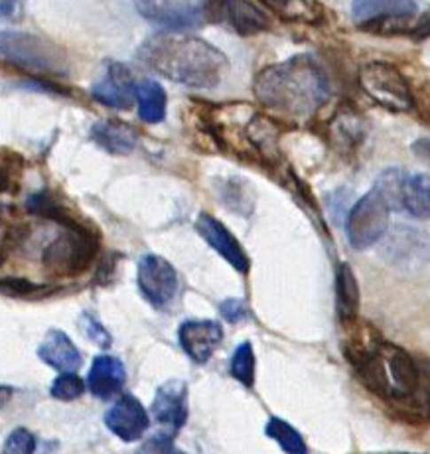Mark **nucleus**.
I'll return each instance as SVG.
<instances>
[{"label":"nucleus","instance_id":"1","mask_svg":"<svg viewBox=\"0 0 430 454\" xmlns=\"http://www.w3.org/2000/svg\"><path fill=\"white\" fill-rule=\"evenodd\" d=\"M257 98L280 117L304 121L316 115L330 99V80L318 59L294 56L283 64L269 66L254 77Z\"/></svg>","mask_w":430,"mask_h":454},{"label":"nucleus","instance_id":"2","mask_svg":"<svg viewBox=\"0 0 430 454\" xmlns=\"http://www.w3.org/2000/svg\"><path fill=\"white\" fill-rule=\"evenodd\" d=\"M138 62L174 83L212 90L227 67V58L212 43L180 32L148 36L137 51Z\"/></svg>","mask_w":430,"mask_h":454},{"label":"nucleus","instance_id":"3","mask_svg":"<svg viewBox=\"0 0 430 454\" xmlns=\"http://www.w3.org/2000/svg\"><path fill=\"white\" fill-rule=\"evenodd\" d=\"M99 253V238L90 225L75 223L43 249L42 263L48 273L56 277L82 275L90 269Z\"/></svg>","mask_w":430,"mask_h":454},{"label":"nucleus","instance_id":"4","mask_svg":"<svg viewBox=\"0 0 430 454\" xmlns=\"http://www.w3.org/2000/svg\"><path fill=\"white\" fill-rule=\"evenodd\" d=\"M3 58L34 75H66L69 62L64 51L46 38L22 32H3Z\"/></svg>","mask_w":430,"mask_h":454},{"label":"nucleus","instance_id":"5","mask_svg":"<svg viewBox=\"0 0 430 454\" xmlns=\"http://www.w3.org/2000/svg\"><path fill=\"white\" fill-rule=\"evenodd\" d=\"M359 87L367 98L391 113H407L412 109L410 87L397 67L383 62H373L359 72Z\"/></svg>","mask_w":430,"mask_h":454},{"label":"nucleus","instance_id":"6","mask_svg":"<svg viewBox=\"0 0 430 454\" xmlns=\"http://www.w3.org/2000/svg\"><path fill=\"white\" fill-rule=\"evenodd\" d=\"M389 214L391 207L383 202V198L375 190L359 200V202L349 209L346 233L349 246L357 251L375 246L381 241L389 231Z\"/></svg>","mask_w":430,"mask_h":454},{"label":"nucleus","instance_id":"7","mask_svg":"<svg viewBox=\"0 0 430 454\" xmlns=\"http://www.w3.org/2000/svg\"><path fill=\"white\" fill-rule=\"evenodd\" d=\"M352 14L359 28L395 34L409 30L407 24L415 19V0H354Z\"/></svg>","mask_w":430,"mask_h":454},{"label":"nucleus","instance_id":"8","mask_svg":"<svg viewBox=\"0 0 430 454\" xmlns=\"http://www.w3.org/2000/svg\"><path fill=\"white\" fill-rule=\"evenodd\" d=\"M137 11L146 20L172 30L196 28L207 16V0H135Z\"/></svg>","mask_w":430,"mask_h":454},{"label":"nucleus","instance_id":"9","mask_svg":"<svg viewBox=\"0 0 430 454\" xmlns=\"http://www.w3.org/2000/svg\"><path fill=\"white\" fill-rule=\"evenodd\" d=\"M207 16L212 22L225 24L239 36L269 32L273 20L251 0H207Z\"/></svg>","mask_w":430,"mask_h":454},{"label":"nucleus","instance_id":"10","mask_svg":"<svg viewBox=\"0 0 430 454\" xmlns=\"http://www.w3.org/2000/svg\"><path fill=\"white\" fill-rule=\"evenodd\" d=\"M138 289L154 309H166L178 293V273L160 255H145L138 261Z\"/></svg>","mask_w":430,"mask_h":454},{"label":"nucleus","instance_id":"11","mask_svg":"<svg viewBox=\"0 0 430 454\" xmlns=\"http://www.w3.org/2000/svg\"><path fill=\"white\" fill-rule=\"evenodd\" d=\"M152 419L160 436L174 439L188 419V387L180 380H170L158 387L152 401Z\"/></svg>","mask_w":430,"mask_h":454},{"label":"nucleus","instance_id":"12","mask_svg":"<svg viewBox=\"0 0 430 454\" xmlns=\"http://www.w3.org/2000/svg\"><path fill=\"white\" fill-rule=\"evenodd\" d=\"M383 255L389 263L403 269L423 267L430 261V238L415 227H395L385 239Z\"/></svg>","mask_w":430,"mask_h":454},{"label":"nucleus","instance_id":"13","mask_svg":"<svg viewBox=\"0 0 430 454\" xmlns=\"http://www.w3.org/2000/svg\"><path fill=\"white\" fill-rule=\"evenodd\" d=\"M137 85L133 72L125 64L111 62L105 75L93 85L91 95L95 101L111 109L127 111L137 101Z\"/></svg>","mask_w":430,"mask_h":454},{"label":"nucleus","instance_id":"14","mask_svg":"<svg viewBox=\"0 0 430 454\" xmlns=\"http://www.w3.org/2000/svg\"><path fill=\"white\" fill-rule=\"evenodd\" d=\"M105 425L109 427L113 434H117L121 441L135 442L146 433L151 427V417H148L143 403L130 393L121 395V399L113 405L107 415H105Z\"/></svg>","mask_w":430,"mask_h":454},{"label":"nucleus","instance_id":"15","mask_svg":"<svg viewBox=\"0 0 430 454\" xmlns=\"http://www.w3.org/2000/svg\"><path fill=\"white\" fill-rule=\"evenodd\" d=\"M196 231L204 238L209 247L215 249L227 263H230L239 273L249 270V257L243 251L241 243L235 239V235L227 227L215 220L214 215L201 212L196 220Z\"/></svg>","mask_w":430,"mask_h":454},{"label":"nucleus","instance_id":"16","mask_svg":"<svg viewBox=\"0 0 430 454\" xmlns=\"http://www.w3.org/2000/svg\"><path fill=\"white\" fill-rule=\"evenodd\" d=\"M180 346L196 364H206L222 344L223 328L215 320H188L178 330Z\"/></svg>","mask_w":430,"mask_h":454},{"label":"nucleus","instance_id":"17","mask_svg":"<svg viewBox=\"0 0 430 454\" xmlns=\"http://www.w3.org/2000/svg\"><path fill=\"white\" fill-rule=\"evenodd\" d=\"M38 356L43 364L51 365V368L61 373H75L83 364L82 354H79L75 344L69 340L66 332L56 328L50 330L46 338L42 340Z\"/></svg>","mask_w":430,"mask_h":454},{"label":"nucleus","instance_id":"18","mask_svg":"<svg viewBox=\"0 0 430 454\" xmlns=\"http://www.w3.org/2000/svg\"><path fill=\"white\" fill-rule=\"evenodd\" d=\"M127 372L121 360L113 356H98L87 375V387L99 399H111L125 387Z\"/></svg>","mask_w":430,"mask_h":454},{"label":"nucleus","instance_id":"19","mask_svg":"<svg viewBox=\"0 0 430 454\" xmlns=\"http://www.w3.org/2000/svg\"><path fill=\"white\" fill-rule=\"evenodd\" d=\"M91 138L103 151L117 156H127L137 148V130L117 119H105L91 129Z\"/></svg>","mask_w":430,"mask_h":454},{"label":"nucleus","instance_id":"20","mask_svg":"<svg viewBox=\"0 0 430 454\" xmlns=\"http://www.w3.org/2000/svg\"><path fill=\"white\" fill-rule=\"evenodd\" d=\"M336 296H338V317L344 325H352L359 310V286L352 267L340 263L336 273Z\"/></svg>","mask_w":430,"mask_h":454},{"label":"nucleus","instance_id":"21","mask_svg":"<svg viewBox=\"0 0 430 454\" xmlns=\"http://www.w3.org/2000/svg\"><path fill=\"white\" fill-rule=\"evenodd\" d=\"M403 209L417 220H430V176L407 174L403 190Z\"/></svg>","mask_w":430,"mask_h":454},{"label":"nucleus","instance_id":"22","mask_svg":"<svg viewBox=\"0 0 430 454\" xmlns=\"http://www.w3.org/2000/svg\"><path fill=\"white\" fill-rule=\"evenodd\" d=\"M166 91L164 87L154 80H143L137 85V103L138 117L148 125L160 123L166 115Z\"/></svg>","mask_w":430,"mask_h":454},{"label":"nucleus","instance_id":"23","mask_svg":"<svg viewBox=\"0 0 430 454\" xmlns=\"http://www.w3.org/2000/svg\"><path fill=\"white\" fill-rule=\"evenodd\" d=\"M26 206H28V212L46 217V220H54L64 227L79 223L75 217L72 215V212H69L67 207H64L58 202V198L51 194V192H46V190L36 192V194H32L28 198Z\"/></svg>","mask_w":430,"mask_h":454},{"label":"nucleus","instance_id":"24","mask_svg":"<svg viewBox=\"0 0 430 454\" xmlns=\"http://www.w3.org/2000/svg\"><path fill=\"white\" fill-rule=\"evenodd\" d=\"M219 200L231 209V212L239 215H251L254 207V192L253 188L239 178H230L223 182L222 190H219Z\"/></svg>","mask_w":430,"mask_h":454},{"label":"nucleus","instance_id":"25","mask_svg":"<svg viewBox=\"0 0 430 454\" xmlns=\"http://www.w3.org/2000/svg\"><path fill=\"white\" fill-rule=\"evenodd\" d=\"M407 172L399 168H389L379 174V178L375 182V192L383 198V202L391 209L403 212V190H405Z\"/></svg>","mask_w":430,"mask_h":454},{"label":"nucleus","instance_id":"26","mask_svg":"<svg viewBox=\"0 0 430 454\" xmlns=\"http://www.w3.org/2000/svg\"><path fill=\"white\" fill-rule=\"evenodd\" d=\"M265 433L275 442H278L280 449H283L286 454H306L309 452V447H306L302 434L298 433L294 427L283 421V419H278V417L270 419V421L267 423Z\"/></svg>","mask_w":430,"mask_h":454},{"label":"nucleus","instance_id":"27","mask_svg":"<svg viewBox=\"0 0 430 454\" xmlns=\"http://www.w3.org/2000/svg\"><path fill=\"white\" fill-rule=\"evenodd\" d=\"M231 375L241 381L245 387H253L254 386V354H253V346L249 342H243L239 348H237L233 357H231Z\"/></svg>","mask_w":430,"mask_h":454},{"label":"nucleus","instance_id":"28","mask_svg":"<svg viewBox=\"0 0 430 454\" xmlns=\"http://www.w3.org/2000/svg\"><path fill=\"white\" fill-rule=\"evenodd\" d=\"M51 397L59 401H74L85 393V383L75 373H61L58 380L51 383Z\"/></svg>","mask_w":430,"mask_h":454},{"label":"nucleus","instance_id":"29","mask_svg":"<svg viewBox=\"0 0 430 454\" xmlns=\"http://www.w3.org/2000/svg\"><path fill=\"white\" fill-rule=\"evenodd\" d=\"M22 170H24V160L19 154L3 151V190L14 194L20 186L22 180Z\"/></svg>","mask_w":430,"mask_h":454},{"label":"nucleus","instance_id":"30","mask_svg":"<svg viewBox=\"0 0 430 454\" xmlns=\"http://www.w3.org/2000/svg\"><path fill=\"white\" fill-rule=\"evenodd\" d=\"M265 3L269 8H273L277 14L283 16L286 20H294V19H310V6L302 3V0H261Z\"/></svg>","mask_w":430,"mask_h":454},{"label":"nucleus","instance_id":"31","mask_svg":"<svg viewBox=\"0 0 430 454\" xmlns=\"http://www.w3.org/2000/svg\"><path fill=\"white\" fill-rule=\"evenodd\" d=\"M36 452V439L26 429H16L11 434L3 447V454H34Z\"/></svg>","mask_w":430,"mask_h":454},{"label":"nucleus","instance_id":"32","mask_svg":"<svg viewBox=\"0 0 430 454\" xmlns=\"http://www.w3.org/2000/svg\"><path fill=\"white\" fill-rule=\"evenodd\" d=\"M82 330H83V334L90 340H93V342L98 346H101V348L111 346L109 332L105 330L93 317H90V314H83V317H82Z\"/></svg>","mask_w":430,"mask_h":454},{"label":"nucleus","instance_id":"33","mask_svg":"<svg viewBox=\"0 0 430 454\" xmlns=\"http://www.w3.org/2000/svg\"><path fill=\"white\" fill-rule=\"evenodd\" d=\"M3 293L11 296H34L38 293H43V286L24 281V278H4Z\"/></svg>","mask_w":430,"mask_h":454},{"label":"nucleus","instance_id":"34","mask_svg":"<svg viewBox=\"0 0 430 454\" xmlns=\"http://www.w3.org/2000/svg\"><path fill=\"white\" fill-rule=\"evenodd\" d=\"M137 454H186V452H182L180 449L174 447L172 439H166V436L156 434L152 441L145 442L143 447L138 449Z\"/></svg>","mask_w":430,"mask_h":454},{"label":"nucleus","instance_id":"35","mask_svg":"<svg viewBox=\"0 0 430 454\" xmlns=\"http://www.w3.org/2000/svg\"><path fill=\"white\" fill-rule=\"evenodd\" d=\"M219 310H222L223 318L230 320V322H241L243 318H247V304H245L243 301L239 299H230L222 302V307H219Z\"/></svg>","mask_w":430,"mask_h":454},{"label":"nucleus","instance_id":"36","mask_svg":"<svg viewBox=\"0 0 430 454\" xmlns=\"http://www.w3.org/2000/svg\"><path fill=\"white\" fill-rule=\"evenodd\" d=\"M410 34L418 40L430 36V11H426L423 16H420L417 24L410 28Z\"/></svg>","mask_w":430,"mask_h":454},{"label":"nucleus","instance_id":"37","mask_svg":"<svg viewBox=\"0 0 430 454\" xmlns=\"http://www.w3.org/2000/svg\"><path fill=\"white\" fill-rule=\"evenodd\" d=\"M412 153H415L417 159L430 166V138H418V141L412 145Z\"/></svg>","mask_w":430,"mask_h":454},{"label":"nucleus","instance_id":"38","mask_svg":"<svg viewBox=\"0 0 430 454\" xmlns=\"http://www.w3.org/2000/svg\"><path fill=\"white\" fill-rule=\"evenodd\" d=\"M19 8V0H3V19H8V16L12 19Z\"/></svg>","mask_w":430,"mask_h":454}]
</instances>
